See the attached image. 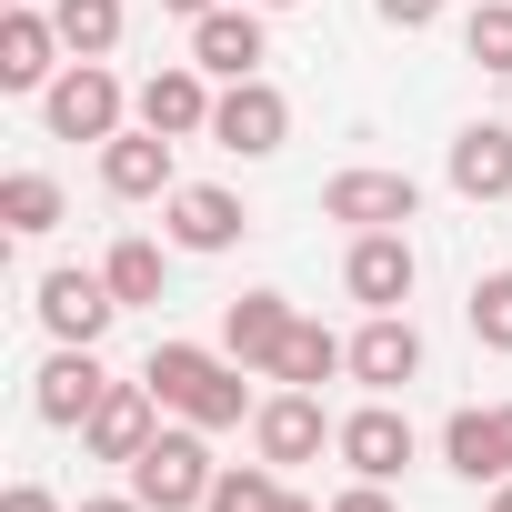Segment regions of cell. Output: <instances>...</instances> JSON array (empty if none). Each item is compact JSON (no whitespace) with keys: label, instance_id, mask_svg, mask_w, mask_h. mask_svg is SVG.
Segmentation results:
<instances>
[{"label":"cell","instance_id":"1","mask_svg":"<svg viewBox=\"0 0 512 512\" xmlns=\"http://www.w3.org/2000/svg\"><path fill=\"white\" fill-rule=\"evenodd\" d=\"M141 382L161 392V412H181V422H201V432H231L241 412H262L251 382H241V362H231V352H201V342H161V352L141 362Z\"/></svg>","mask_w":512,"mask_h":512},{"label":"cell","instance_id":"2","mask_svg":"<svg viewBox=\"0 0 512 512\" xmlns=\"http://www.w3.org/2000/svg\"><path fill=\"white\" fill-rule=\"evenodd\" d=\"M211 482H221V462H211L201 422H181V432H151V452L131 462V492H141L151 512H201V502H211Z\"/></svg>","mask_w":512,"mask_h":512},{"label":"cell","instance_id":"3","mask_svg":"<svg viewBox=\"0 0 512 512\" xmlns=\"http://www.w3.org/2000/svg\"><path fill=\"white\" fill-rule=\"evenodd\" d=\"M121 111H131V91L111 81V61H71V71L41 91L51 141H111V131H121Z\"/></svg>","mask_w":512,"mask_h":512},{"label":"cell","instance_id":"4","mask_svg":"<svg viewBox=\"0 0 512 512\" xmlns=\"http://www.w3.org/2000/svg\"><path fill=\"white\" fill-rule=\"evenodd\" d=\"M211 141L221 151H241V161H272L282 141H292V101L251 71V81H221V101H211Z\"/></svg>","mask_w":512,"mask_h":512},{"label":"cell","instance_id":"5","mask_svg":"<svg viewBox=\"0 0 512 512\" xmlns=\"http://www.w3.org/2000/svg\"><path fill=\"white\" fill-rule=\"evenodd\" d=\"M211 101H221L211 71H201V61H171V71H151V81L131 91V121L161 131V141H201V131H211Z\"/></svg>","mask_w":512,"mask_h":512},{"label":"cell","instance_id":"6","mask_svg":"<svg viewBox=\"0 0 512 512\" xmlns=\"http://www.w3.org/2000/svg\"><path fill=\"white\" fill-rule=\"evenodd\" d=\"M412 211H422V181H412V171H332V181H322V221L402 231Z\"/></svg>","mask_w":512,"mask_h":512},{"label":"cell","instance_id":"7","mask_svg":"<svg viewBox=\"0 0 512 512\" xmlns=\"http://www.w3.org/2000/svg\"><path fill=\"white\" fill-rule=\"evenodd\" d=\"M101 392H111V372H101V342H61V352L41 362V382H31V412H41L51 432H81Z\"/></svg>","mask_w":512,"mask_h":512},{"label":"cell","instance_id":"8","mask_svg":"<svg viewBox=\"0 0 512 512\" xmlns=\"http://www.w3.org/2000/svg\"><path fill=\"white\" fill-rule=\"evenodd\" d=\"M111 322H121L111 272H41V332L51 342H101Z\"/></svg>","mask_w":512,"mask_h":512},{"label":"cell","instance_id":"9","mask_svg":"<svg viewBox=\"0 0 512 512\" xmlns=\"http://www.w3.org/2000/svg\"><path fill=\"white\" fill-rule=\"evenodd\" d=\"M332 452L352 462V482H402V462H412V422L392 412V392H372V402L332 432Z\"/></svg>","mask_w":512,"mask_h":512},{"label":"cell","instance_id":"10","mask_svg":"<svg viewBox=\"0 0 512 512\" xmlns=\"http://www.w3.org/2000/svg\"><path fill=\"white\" fill-rule=\"evenodd\" d=\"M412 241L402 231H352V262H342V292L362 302V312H402L412 302Z\"/></svg>","mask_w":512,"mask_h":512},{"label":"cell","instance_id":"11","mask_svg":"<svg viewBox=\"0 0 512 512\" xmlns=\"http://www.w3.org/2000/svg\"><path fill=\"white\" fill-rule=\"evenodd\" d=\"M151 432H161V392H151V382H111V392L91 402V422H81V442H91L101 462H141Z\"/></svg>","mask_w":512,"mask_h":512},{"label":"cell","instance_id":"12","mask_svg":"<svg viewBox=\"0 0 512 512\" xmlns=\"http://www.w3.org/2000/svg\"><path fill=\"white\" fill-rule=\"evenodd\" d=\"M332 432H342V422H322V392H292V382H282L262 412H251V442H262L272 472H282V462H312Z\"/></svg>","mask_w":512,"mask_h":512},{"label":"cell","instance_id":"13","mask_svg":"<svg viewBox=\"0 0 512 512\" xmlns=\"http://www.w3.org/2000/svg\"><path fill=\"white\" fill-rule=\"evenodd\" d=\"M191 61L211 81H251V71H262V0H241V11L221 0V11H201L191 21Z\"/></svg>","mask_w":512,"mask_h":512},{"label":"cell","instance_id":"14","mask_svg":"<svg viewBox=\"0 0 512 512\" xmlns=\"http://www.w3.org/2000/svg\"><path fill=\"white\" fill-rule=\"evenodd\" d=\"M101 191H111V201H171V191H181V181H171V141L141 131V121L111 131V141H101Z\"/></svg>","mask_w":512,"mask_h":512},{"label":"cell","instance_id":"15","mask_svg":"<svg viewBox=\"0 0 512 512\" xmlns=\"http://www.w3.org/2000/svg\"><path fill=\"white\" fill-rule=\"evenodd\" d=\"M442 462H452L462 482H512V402L452 412V422H442Z\"/></svg>","mask_w":512,"mask_h":512},{"label":"cell","instance_id":"16","mask_svg":"<svg viewBox=\"0 0 512 512\" xmlns=\"http://www.w3.org/2000/svg\"><path fill=\"white\" fill-rule=\"evenodd\" d=\"M161 211H171V241H181V251H231V241L251 231L241 191H221V181H181Z\"/></svg>","mask_w":512,"mask_h":512},{"label":"cell","instance_id":"17","mask_svg":"<svg viewBox=\"0 0 512 512\" xmlns=\"http://www.w3.org/2000/svg\"><path fill=\"white\" fill-rule=\"evenodd\" d=\"M292 322H302V312H292L282 292H241V302L221 312V352H231L241 372H272L282 342H292Z\"/></svg>","mask_w":512,"mask_h":512},{"label":"cell","instance_id":"18","mask_svg":"<svg viewBox=\"0 0 512 512\" xmlns=\"http://www.w3.org/2000/svg\"><path fill=\"white\" fill-rule=\"evenodd\" d=\"M412 372H422V332H412L402 312H372V322L352 332V382H362V392H402Z\"/></svg>","mask_w":512,"mask_h":512},{"label":"cell","instance_id":"19","mask_svg":"<svg viewBox=\"0 0 512 512\" xmlns=\"http://www.w3.org/2000/svg\"><path fill=\"white\" fill-rule=\"evenodd\" d=\"M61 21L51 11H11L0 21V91H51V61H61Z\"/></svg>","mask_w":512,"mask_h":512},{"label":"cell","instance_id":"20","mask_svg":"<svg viewBox=\"0 0 512 512\" xmlns=\"http://www.w3.org/2000/svg\"><path fill=\"white\" fill-rule=\"evenodd\" d=\"M452 191H462V201H502V191H512V121L452 131Z\"/></svg>","mask_w":512,"mask_h":512},{"label":"cell","instance_id":"21","mask_svg":"<svg viewBox=\"0 0 512 512\" xmlns=\"http://www.w3.org/2000/svg\"><path fill=\"white\" fill-rule=\"evenodd\" d=\"M332 372H352V342H332L322 322H292V342H282V362H272V382H292V392H322Z\"/></svg>","mask_w":512,"mask_h":512},{"label":"cell","instance_id":"22","mask_svg":"<svg viewBox=\"0 0 512 512\" xmlns=\"http://www.w3.org/2000/svg\"><path fill=\"white\" fill-rule=\"evenodd\" d=\"M61 181L51 171H11V181H0V231H21V241H41V231H61Z\"/></svg>","mask_w":512,"mask_h":512},{"label":"cell","instance_id":"23","mask_svg":"<svg viewBox=\"0 0 512 512\" xmlns=\"http://www.w3.org/2000/svg\"><path fill=\"white\" fill-rule=\"evenodd\" d=\"M51 21H61V41L81 61H111L121 51V0H51Z\"/></svg>","mask_w":512,"mask_h":512},{"label":"cell","instance_id":"24","mask_svg":"<svg viewBox=\"0 0 512 512\" xmlns=\"http://www.w3.org/2000/svg\"><path fill=\"white\" fill-rule=\"evenodd\" d=\"M101 272H111V292H121V312H141V302H161V241H141V231H131V241H111V262H101Z\"/></svg>","mask_w":512,"mask_h":512},{"label":"cell","instance_id":"25","mask_svg":"<svg viewBox=\"0 0 512 512\" xmlns=\"http://www.w3.org/2000/svg\"><path fill=\"white\" fill-rule=\"evenodd\" d=\"M272 502H282V472H272V462H231L201 512H272Z\"/></svg>","mask_w":512,"mask_h":512},{"label":"cell","instance_id":"26","mask_svg":"<svg viewBox=\"0 0 512 512\" xmlns=\"http://www.w3.org/2000/svg\"><path fill=\"white\" fill-rule=\"evenodd\" d=\"M462 312H472V342L482 352H512V272H482Z\"/></svg>","mask_w":512,"mask_h":512},{"label":"cell","instance_id":"27","mask_svg":"<svg viewBox=\"0 0 512 512\" xmlns=\"http://www.w3.org/2000/svg\"><path fill=\"white\" fill-rule=\"evenodd\" d=\"M462 51H472L482 71H512V0H482V11L462 21Z\"/></svg>","mask_w":512,"mask_h":512},{"label":"cell","instance_id":"28","mask_svg":"<svg viewBox=\"0 0 512 512\" xmlns=\"http://www.w3.org/2000/svg\"><path fill=\"white\" fill-rule=\"evenodd\" d=\"M372 11H382L392 31H432V21H442V0H372Z\"/></svg>","mask_w":512,"mask_h":512},{"label":"cell","instance_id":"29","mask_svg":"<svg viewBox=\"0 0 512 512\" xmlns=\"http://www.w3.org/2000/svg\"><path fill=\"white\" fill-rule=\"evenodd\" d=\"M332 512H402V502H392V482H352V492H332Z\"/></svg>","mask_w":512,"mask_h":512},{"label":"cell","instance_id":"30","mask_svg":"<svg viewBox=\"0 0 512 512\" xmlns=\"http://www.w3.org/2000/svg\"><path fill=\"white\" fill-rule=\"evenodd\" d=\"M0 512H61V502H51L41 482H11V502H0Z\"/></svg>","mask_w":512,"mask_h":512},{"label":"cell","instance_id":"31","mask_svg":"<svg viewBox=\"0 0 512 512\" xmlns=\"http://www.w3.org/2000/svg\"><path fill=\"white\" fill-rule=\"evenodd\" d=\"M81 512H151V502H141V492H91Z\"/></svg>","mask_w":512,"mask_h":512},{"label":"cell","instance_id":"32","mask_svg":"<svg viewBox=\"0 0 512 512\" xmlns=\"http://www.w3.org/2000/svg\"><path fill=\"white\" fill-rule=\"evenodd\" d=\"M161 11H171V21H201V11H221V0H161Z\"/></svg>","mask_w":512,"mask_h":512},{"label":"cell","instance_id":"33","mask_svg":"<svg viewBox=\"0 0 512 512\" xmlns=\"http://www.w3.org/2000/svg\"><path fill=\"white\" fill-rule=\"evenodd\" d=\"M272 512H332V502H302V492H282V502H272Z\"/></svg>","mask_w":512,"mask_h":512},{"label":"cell","instance_id":"34","mask_svg":"<svg viewBox=\"0 0 512 512\" xmlns=\"http://www.w3.org/2000/svg\"><path fill=\"white\" fill-rule=\"evenodd\" d=\"M492 512H512V482H492Z\"/></svg>","mask_w":512,"mask_h":512},{"label":"cell","instance_id":"35","mask_svg":"<svg viewBox=\"0 0 512 512\" xmlns=\"http://www.w3.org/2000/svg\"><path fill=\"white\" fill-rule=\"evenodd\" d=\"M262 11H302V0H262Z\"/></svg>","mask_w":512,"mask_h":512}]
</instances>
